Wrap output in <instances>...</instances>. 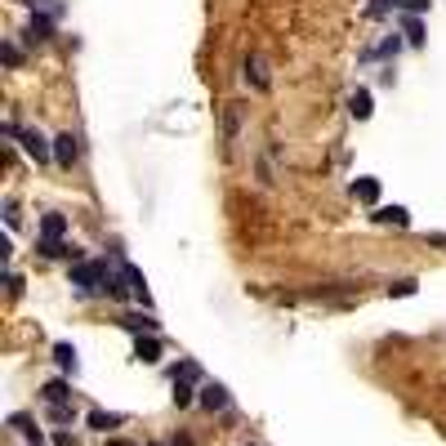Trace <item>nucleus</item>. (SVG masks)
I'll use <instances>...</instances> for the list:
<instances>
[{
  "label": "nucleus",
  "instance_id": "nucleus-27",
  "mask_svg": "<svg viewBox=\"0 0 446 446\" xmlns=\"http://www.w3.org/2000/svg\"><path fill=\"white\" fill-rule=\"evenodd\" d=\"M152 446H192L187 438H174V442H152Z\"/></svg>",
  "mask_w": 446,
  "mask_h": 446
},
{
  "label": "nucleus",
  "instance_id": "nucleus-12",
  "mask_svg": "<svg viewBox=\"0 0 446 446\" xmlns=\"http://www.w3.org/2000/svg\"><path fill=\"white\" fill-rule=\"evenodd\" d=\"M348 112H353V116L357 121H366V116H371V90H353V99H348Z\"/></svg>",
  "mask_w": 446,
  "mask_h": 446
},
{
  "label": "nucleus",
  "instance_id": "nucleus-3",
  "mask_svg": "<svg viewBox=\"0 0 446 446\" xmlns=\"http://www.w3.org/2000/svg\"><path fill=\"white\" fill-rule=\"evenodd\" d=\"M76 156H81V139H76V134H59V139H54V161H59L63 170H72Z\"/></svg>",
  "mask_w": 446,
  "mask_h": 446
},
{
  "label": "nucleus",
  "instance_id": "nucleus-1",
  "mask_svg": "<svg viewBox=\"0 0 446 446\" xmlns=\"http://www.w3.org/2000/svg\"><path fill=\"white\" fill-rule=\"evenodd\" d=\"M108 277H112V268H108V263H99V259L72 263V286L85 290V295H108Z\"/></svg>",
  "mask_w": 446,
  "mask_h": 446
},
{
  "label": "nucleus",
  "instance_id": "nucleus-9",
  "mask_svg": "<svg viewBox=\"0 0 446 446\" xmlns=\"http://www.w3.org/2000/svg\"><path fill=\"white\" fill-rule=\"evenodd\" d=\"M134 357H139V362H148V366H152V362H161V344H156V335H148V339L139 335V344H134Z\"/></svg>",
  "mask_w": 446,
  "mask_h": 446
},
{
  "label": "nucleus",
  "instance_id": "nucleus-16",
  "mask_svg": "<svg viewBox=\"0 0 446 446\" xmlns=\"http://www.w3.org/2000/svg\"><path fill=\"white\" fill-rule=\"evenodd\" d=\"M121 326H125V330H156L161 321L152 317V312H143V317H139V312H130V317H121Z\"/></svg>",
  "mask_w": 446,
  "mask_h": 446
},
{
  "label": "nucleus",
  "instance_id": "nucleus-14",
  "mask_svg": "<svg viewBox=\"0 0 446 446\" xmlns=\"http://www.w3.org/2000/svg\"><path fill=\"white\" fill-rule=\"evenodd\" d=\"M379 223H393V227H411V214L402 210V205H384V210H375Z\"/></svg>",
  "mask_w": 446,
  "mask_h": 446
},
{
  "label": "nucleus",
  "instance_id": "nucleus-11",
  "mask_svg": "<svg viewBox=\"0 0 446 446\" xmlns=\"http://www.w3.org/2000/svg\"><path fill=\"white\" fill-rule=\"evenodd\" d=\"M41 397H45V402H50V406H63V402H68V379H50V384H45L41 388Z\"/></svg>",
  "mask_w": 446,
  "mask_h": 446
},
{
  "label": "nucleus",
  "instance_id": "nucleus-29",
  "mask_svg": "<svg viewBox=\"0 0 446 446\" xmlns=\"http://www.w3.org/2000/svg\"><path fill=\"white\" fill-rule=\"evenodd\" d=\"M108 446H134V442H108Z\"/></svg>",
  "mask_w": 446,
  "mask_h": 446
},
{
  "label": "nucleus",
  "instance_id": "nucleus-24",
  "mask_svg": "<svg viewBox=\"0 0 446 446\" xmlns=\"http://www.w3.org/2000/svg\"><path fill=\"white\" fill-rule=\"evenodd\" d=\"M393 295H415V281H411V277H406V281H397V286H393Z\"/></svg>",
  "mask_w": 446,
  "mask_h": 446
},
{
  "label": "nucleus",
  "instance_id": "nucleus-21",
  "mask_svg": "<svg viewBox=\"0 0 446 446\" xmlns=\"http://www.w3.org/2000/svg\"><path fill=\"white\" fill-rule=\"evenodd\" d=\"M402 27H406V36H411V45H420V41H424V27H420V18H402Z\"/></svg>",
  "mask_w": 446,
  "mask_h": 446
},
{
  "label": "nucleus",
  "instance_id": "nucleus-19",
  "mask_svg": "<svg viewBox=\"0 0 446 446\" xmlns=\"http://www.w3.org/2000/svg\"><path fill=\"white\" fill-rule=\"evenodd\" d=\"M50 32H54V18H45V14H41V18H32V41H45Z\"/></svg>",
  "mask_w": 446,
  "mask_h": 446
},
{
  "label": "nucleus",
  "instance_id": "nucleus-4",
  "mask_svg": "<svg viewBox=\"0 0 446 446\" xmlns=\"http://www.w3.org/2000/svg\"><path fill=\"white\" fill-rule=\"evenodd\" d=\"M227 402H232V397H227V388L219 384V379L201 384V406H205V411H227Z\"/></svg>",
  "mask_w": 446,
  "mask_h": 446
},
{
  "label": "nucleus",
  "instance_id": "nucleus-6",
  "mask_svg": "<svg viewBox=\"0 0 446 446\" xmlns=\"http://www.w3.org/2000/svg\"><path fill=\"white\" fill-rule=\"evenodd\" d=\"M245 81H250L254 90H268V63H263L259 54H250V59H245Z\"/></svg>",
  "mask_w": 446,
  "mask_h": 446
},
{
  "label": "nucleus",
  "instance_id": "nucleus-25",
  "mask_svg": "<svg viewBox=\"0 0 446 446\" xmlns=\"http://www.w3.org/2000/svg\"><path fill=\"white\" fill-rule=\"evenodd\" d=\"M402 9H411V14H424V9H429V0H402Z\"/></svg>",
  "mask_w": 446,
  "mask_h": 446
},
{
  "label": "nucleus",
  "instance_id": "nucleus-22",
  "mask_svg": "<svg viewBox=\"0 0 446 446\" xmlns=\"http://www.w3.org/2000/svg\"><path fill=\"white\" fill-rule=\"evenodd\" d=\"M32 9H41L45 18H59V14H63V5H59V0H32Z\"/></svg>",
  "mask_w": 446,
  "mask_h": 446
},
{
  "label": "nucleus",
  "instance_id": "nucleus-5",
  "mask_svg": "<svg viewBox=\"0 0 446 446\" xmlns=\"http://www.w3.org/2000/svg\"><path fill=\"white\" fill-rule=\"evenodd\" d=\"M121 272H125V286H130V295H134V299L148 308V303H152V299H148V277L134 268V263H121Z\"/></svg>",
  "mask_w": 446,
  "mask_h": 446
},
{
  "label": "nucleus",
  "instance_id": "nucleus-17",
  "mask_svg": "<svg viewBox=\"0 0 446 446\" xmlns=\"http://www.w3.org/2000/svg\"><path fill=\"white\" fill-rule=\"evenodd\" d=\"M192 402H201V397L192 393V384H187V379H174V406H192Z\"/></svg>",
  "mask_w": 446,
  "mask_h": 446
},
{
  "label": "nucleus",
  "instance_id": "nucleus-10",
  "mask_svg": "<svg viewBox=\"0 0 446 446\" xmlns=\"http://www.w3.org/2000/svg\"><path fill=\"white\" fill-rule=\"evenodd\" d=\"M54 362H59V371L76 375V348L68 344V339H59V344H54Z\"/></svg>",
  "mask_w": 446,
  "mask_h": 446
},
{
  "label": "nucleus",
  "instance_id": "nucleus-2",
  "mask_svg": "<svg viewBox=\"0 0 446 446\" xmlns=\"http://www.w3.org/2000/svg\"><path fill=\"white\" fill-rule=\"evenodd\" d=\"M5 134H9V139H18V143H23L36 161H41V165H45V161H54V143H45V139L36 134V130H18L14 121H9V125H5Z\"/></svg>",
  "mask_w": 446,
  "mask_h": 446
},
{
  "label": "nucleus",
  "instance_id": "nucleus-20",
  "mask_svg": "<svg viewBox=\"0 0 446 446\" xmlns=\"http://www.w3.org/2000/svg\"><path fill=\"white\" fill-rule=\"evenodd\" d=\"M50 420L54 424H72L76 420V406H68V402H63V406H50Z\"/></svg>",
  "mask_w": 446,
  "mask_h": 446
},
{
  "label": "nucleus",
  "instance_id": "nucleus-26",
  "mask_svg": "<svg viewBox=\"0 0 446 446\" xmlns=\"http://www.w3.org/2000/svg\"><path fill=\"white\" fill-rule=\"evenodd\" d=\"M54 446H76V438H72V433H63V429H59V433H54Z\"/></svg>",
  "mask_w": 446,
  "mask_h": 446
},
{
  "label": "nucleus",
  "instance_id": "nucleus-8",
  "mask_svg": "<svg viewBox=\"0 0 446 446\" xmlns=\"http://www.w3.org/2000/svg\"><path fill=\"white\" fill-rule=\"evenodd\" d=\"M63 227H68V219L50 210V214L41 219V236H45V241H63Z\"/></svg>",
  "mask_w": 446,
  "mask_h": 446
},
{
  "label": "nucleus",
  "instance_id": "nucleus-13",
  "mask_svg": "<svg viewBox=\"0 0 446 446\" xmlns=\"http://www.w3.org/2000/svg\"><path fill=\"white\" fill-rule=\"evenodd\" d=\"M353 196H357V201H366V205H375L379 201V179H357Z\"/></svg>",
  "mask_w": 446,
  "mask_h": 446
},
{
  "label": "nucleus",
  "instance_id": "nucleus-15",
  "mask_svg": "<svg viewBox=\"0 0 446 446\" xmlns=\"http://www.w3.org/2000/svg\"><path fill=\"white\" fill-rule=\"evenodd\" d=\"M9 424H14V429L23 433V438L32 442V446H41V429H36V420H32V415H14V420H9Z\"/></svg>",
  "mask_w": 446,
  "mask_h": 446
},
{
  "label": "nucleus",
  "instance_id": "nucleus-28",
  "mask_svg": "<svg viewBox=\"0 0 446 446\" xmlns=\"http://www.w3.org/2000/svg\"><path fill=\"white\" fill-rule=\"evenodd\" d=\"M429 241H433V245H446V232H433V236H429Z\"/></svg>",
  "mask_w": 446,
  "mask_h": 446
},
{
  "label": "nucleus",
  "instance_id": "nucleus-7",
  "mask_svg": "<svg viewBox=\"0 0 446 446\" xmlns=\"http://www.w3.org/2000/svg\"><path fill=\"white\" fill-rule=\"evenodd\" d=\"M85 424H90L94 433H108V429H116V424H125V415H121V411H90V420H85Z\"/></svg>",
  "mask_w": 446,
  "mask_h": 446
},
{
  "label": "nucleus",
  "instance_id": "nucleus-23",
  "mask_svg": "<svg viewBox=\"0 0 446 446\" xmlns=\"http://www.w3.org/2000/svg\"><path fill=\"white\" fill-rule=\"evenodd\" d=\"M5 63H9V68H18V63H23V50H18V45H5Z\"/></svg>",
  "mask_w": 446,
  "mask_h": 446
},
{
  "label": "nucleus",
  "instance_id": "nucleus-18",
  "mask_svg": "<svg viewBox=\"0 0 446 446\" xmlns=\"http://www.w3.org/2000/svg\"><path fill=\"white\" fill-rule=\"evenodd\" d=\"M174 379H187V384H196V379H201V366H196V362H179V366H174Z\"/></svg>",
  "mask_w": 446,
  "mask_h": 446
}]
</instances>
